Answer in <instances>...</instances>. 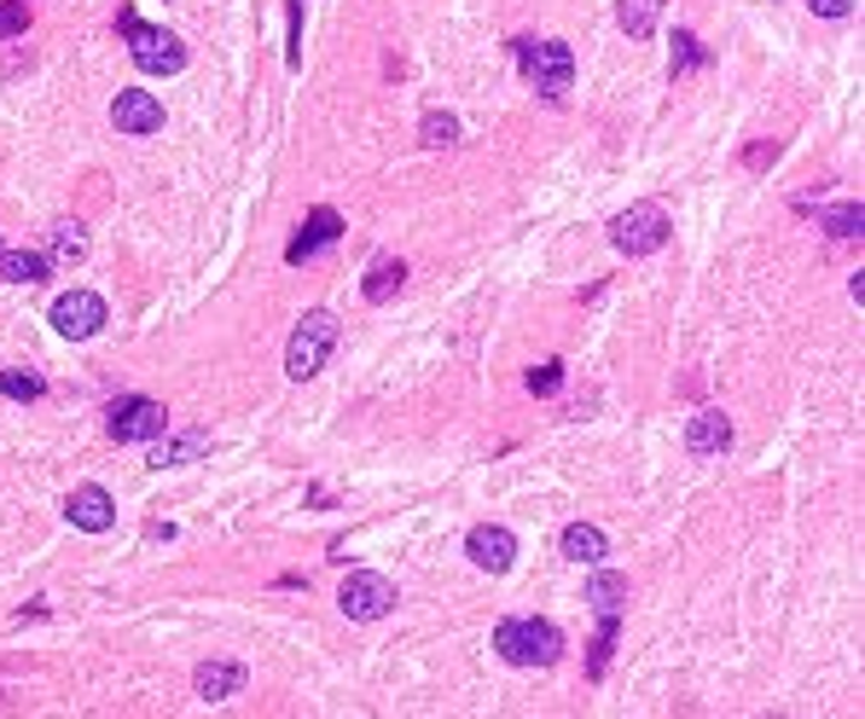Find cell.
Returning a JSON list of instances; mask_svg holds the SVG:
<instances>
[{
  "label": "cell",
  "mask_w": 865,
  "mask_h": 719,
  "mask_svg": "<svg viewBox=\"0 0 865 719\" xmlns=\"http://www.w3.org/2000/svg\"><path fill=\"white\" fill-rule=\"evenodd\" d=\"M494 650L512 667H552L564 661V632L541 621V615H512V621L494 627Z\"/></svg>",
  "instance_id": "1"
},
{
  "label": "cell",
  "mask_w": 865,
  "mask_h": 719,
  "mask_svg": "<svg viewBox=\"0 0 865 719\" xmlns=\"http://www.w3.org/2000/svg\"><path fill=\"white\" fill-rule=\"evenodd\" d=\"M332 348H338V314L332 307H309V314L296 320L291 343H285V377L309 383L325 360H332Z\"/></svg>",
  "instance_id": "2"
},
{
  "label": "cell",
  "mask_w": 865,
  "mask_h": 719,
  "mask_svg": "<svg viewBox=\"0 0 865 719\" xmlns=\"http://www.w3.org/2000/svg\"><path fill=\"white\" fill-rule=\"evenodd\" d=\"M117 23L129 30V53H134V64H140L145 75H181V70H187V47H181V36H174V30L140 23L129 7L117 12Z\"/></svg>",
  "instance_id": "3"
},
{
  "label": "cell",
  "mask_w": 865,
  "mask_h": 719,
  "mask_svg": "<svg viewBox=\"0 0 865 719\" xmlns=\"http://www.w3.org/2000/svg\"><path fill=\"white\" fill-rule=\"evenodd\" d=\"M668 233H674V221H668L663 203H627V210L610 221V244L622 255H656L668 244Z\"/></svg>",
  "instance_id": "4"
},
{
  "label": "cell",
  "mask_w": 865,
  "mask_h": 719,
  "mask_svg": "<svg viewBox=\"0 0 865 719\" xmlns=\"http://www.w3.org/2000/svg\"><path fill=\"white\" fill-rule=\"evenodd\" d=\"M517 59H523V75L546 99H557V93L575 82V53H570L564 41H529V36H517Z\"/></svg>",
  "instance_id": "5"
},
{
  "label": "cell",
  "mask_w": 865,
  "mask_h": 719,
  "mask_svg": "<svg viewBox=\"0 0 865 719\" xmlns=\"http://www.w3.org/2000/svg\"><path fill=\"white\" fill-rule=\"evenodd\" d=\"M105 424H111L117 442H163L169 413H163V401H151V395H117Z\"/></svg>",
  "instance_id": "6"
},
{
  "label": "cell",
  "mask_w": 865,
  "mask_h": 719,
  "mask_svg": "<svg viewBox=\"0 0 865 719\" xmlns=\"http://www.w3.org/2000/svg\"><path fill=\"white\" fill-rule=\"evenodd\" d=\"M338 609L349 615V621H384V615L395 609V580L372 575V569H354L343 580V593H338Z\"/></svg>",
  "instance_id": "7"
},
{
  "label": "cell",
  "mask_w": 865,
  "mask_h": 719,
  "mask_svg": "<svg viewBox=\"0 0 865 719\" xmlns=\"http://www.w3.org/2000/svg\"><path fill=\"white\" fill-rule=\"evenodd\" d=\"M53 331L70 337V343L99 337V331H105V296H99V291H64L53 302Z\"/></svg>",
  "instance_id": "8"
},
{
  "label": "cell",
  "mask_w": 865,
  "mask_h": 719,
  "mask_svg": "<svg viewBox=\"0 0 865 719\" xmlns=\"http://www.w3.org/2000/svg\"><path fill=\"white\" fill-rule=\"evenodd\" d=\"M338 239H343V215L332 210V203H320V210H314L309 221H302V233L285 244V262H291V267H302L309 255H320L325 244H338Z\"/></svg>",
  "instance_id": "9"
},
{
  "label": "cell",
  "mask_w": 865,
  "mask_h": 719,
  "mask_svg": "<svg viewBox=\"0 0 865 719\" xmlns=\"http://www.w3.org/2000/svg\"><path fill=\"white\" fill-rule=\"evenodd\" d=\"M64 517H70V528H82V534H105V528L117 523V499L105 494V487L82 482V487L64 499Z\"/></svg>",
  "instance_id": "10"
},
{
  "label": "cell",
  "mask_w": 865,
  "mask_h": 719,
  "mask_svg": "<svg viewBox=\"0 0 865 719\" xmlns=\"http://www.w3.org/2000/svg\"><path fill=\"white\" fill-rule=\"evenodd\" d=\"M465 551H471V563L476 569H489V575H505L517 563V534L512 528H471V539H465Z\"/></svg>",
  "instance_id": "11"
},
{
  "label": "cell",
  "mask_w": 865,
  "mask_h": 719,
  "mask_svg": "<svg viewBox=\"0 0 865 719\" xmlns=\"http://www.w3.org/2000/svg\"><path fill=\"white\" fill-rule=\"evenodd\" d=\"M111 122L122 128V134H158V128H163V105L145 88H122L111 99Z\"/></svg>",
  "instance_id": "12"
},
{
  "label": "cell",
  "mask_w": 865,
  "mask_h": 719,
  "mask_svg": "<svg viewBox=\"0 0 865 719\" xmlns=\"http://www.w3.org/2000/svg\"><path fill=\"white\" fill-rule=\"evenodd\" d=\"M732 447V418L721 413V406H703V413L685 424V453H697V458H715Z\"/></svg>",
  "instance_id": "13"
},
{
  "label": "cell",
  "mask_w": 865,
  "mask_h": 719,
  "mask_svg": "<svg viewBox=\"0 0 865 719\" xmlns=\"http://www.w3.org/2000/svg\"><path fill=\"white\" fill-rule=\"evenodd\" d=\"M401 285H406V262H401V255H372V267L361 279V296L366 302H390Z\"/></svg>",
  "instance_id": "14"
},
{
  "label": "cell",
  "mask_w": 865,
  "mask_h": 719,
  "mask_svg": "<svg viewBox=\"0 0 865 719\" xmlns=\"http://www.w3.org/2000/svg\"><path fill=\"white\" fill-rule=\"evenodd\" d=\"M244 679H250V674H244L239 661H203V667H198V697H203V702H227Z\"/></svg>",
  "instance_id": "15"
},
{
  "label": "cell",
  "mask_w": 865,
  "mask_h": 719,
  "mask_svg": "<svg viewBox=\"0 0 865 719\" xmlns=\"http://www.w3.org/2000/svg\"><path fill=\"white\" fill-rule=\"evenodd\" d=\"M557 546H564V557H575V563H604V557H610V539H604V528H593V523H570Z\"/></svg>",
  "instance_id": "16"
},
{
  "label": "cell",
  "mask_w": 865,
  "mask_h": 719,
  "mask_svg": "<svg viewBox=\"0 0 865 719\" xmlns=\"http://www.w3.org/2000/svg\"><path fill=\"white\" fill-rule=\"evenodd\" d=\"M53 273V262L36 250H0V279H12V285H41V279Z\"/></svg>",
  "instance_id": "17"
},
{
  "label": "cell",
  "mask_w": 865,
  "mask_h": 719,
  "mask_svg": "<svg viewBox=\"0 0 865 719\" xmlns=\"http://www.w3.org/2000/svg\"><path fill=\"white\" fill-rule=\"evenodd\" d=\"M587 604H593L599 615H622V604H627V575L599 569V575L587 580Z\"/></svg>",
  "instance_id": "18"
},
{
  "label": "cell",
  "mask_w": 865,
  "mask_h": 719,
  "mask_svg": "<svg viewBox=\"0 0 865 719\" xmlns=\"http://www.w3.org/2000/svg\"><path fill=\"white\" fill-rule=\"evenodd\" d=\"M703 64H708V47L692 30H674V53H668V75H674V82H685V75L703 70Z\"/></svg>",
  "instance_id": "19"
},
{
  "label": "cell",
  "mask_w": 865,
  "mask_h": 719,
  "mask_svg": "<svg viewBox=\"0 0 865 719\" xmlns=\"http://www.w3.org/2000/svg\"><path fill=\"white\" fill-rule=\"evenodd\" d=\"M88 255V233H82V221H64L59 233H53V255H47V262L53 267H76Z\"/></svg>",
  "instance_id": "20"
},
{
  "label": "cell",
  "mask_w": 865,
  "mask_h": 719,
  "mask_svg": "<svg viewBox=\"0 0 865 719\" xmlns=\"http://www.w3.org/2000/svg\"><path fill=\"white\" fill-rule=\"evenodd\" d=\"M616 632H622V615H599V638H593V656H587V679H604L610 650H616Z\"/></svg>",
  "instance_id": "21"
},
{
  "label": "cell",
  "mask_w": 865,
  "mask_h": 719,
  "mask_svg": "<svg viewBox=\"0 0 865 719\" xmlns=\"http://www.w3.org/2000/svg\"><path fill=\"white\" fill-rule=\"evenodd\" d=\"M0 395H7V401H41L47 395V377L12 366V372H0Z\"/></svg>",
  "instance_id": "22"
},
{
  "label": "cell",
  "mask_w": 865,
  "mask_h": 719,
  "mask_svg": "<svg viewBox=\"0 0 865 719\" xmlns=\"http://www.w3.org/2000/svg\"><path fill=\"white\" fill-rule=\"evenodd\" d=\"M616 18H622V30H627L633 41H645V36L656 30V0H622Z\"/></svg>",
  "instance_id": "23"
},
{
  "label": "cell",
  "mask_w": 865,
  "mask_h": 719,
  "mask_svg": "<svg viewBox=\"0 0 865 719\" xmlns=\"http://www.w3.org/2000/svg\"><path fill=\"white\" fill-rule=\"evenodd\" d=\"M203 453V429L181 435V442H158V453H151V470H163V465H187V458Z\"/></svg>",
  "instance_id": "24"
},
{
  "label": "cell",
  "mask_w": 865,
  "mask_h": 719,
  "mask_svg": "<svg viewBox=\"0 0 865 719\" xmlns=\"http://www.w3.org/2000/svg\"><path fill=\"white\" fill-rule=\"evenodd\" d=\"M825 233L831 239H859L865 233V210H859V203H836V210L825 215Z\"/></svg>",
  "instance_id": "25"
},
{
  "label": "cell",
  "mask_w": 865,
  "mask_h": 719,
  "mask_svg": "<svg viewBox=\"0 0 865 719\" xmlns=\"http://www.w3.org/2000/svg\"><path fill=\"white\" fill-rule=\"evenodd\" d=\"M419 140H424V145H453V140H460V122H453L447 111H424Z\"/></svg>",
  "instance_id": "26"
},
{
  "label": "cell",
  "mask_w": 865,
  "mask_h": 719,
  "mask_svg": "<svg viewBox=\"0 0 865 719\" xmlns=\"http://www.w3.org/2000/svg\"><path fill=\"white\" fill-rule=\"evenodd\" d=\"M30 36V7L23 0H0V41H18Z\"/></svg>",
  "instance_id": "27"
},
{
  "label": "cell",
  "mask_w": 865,
  "mask_h": 719,
  "mask_svg": "<svg viewBox=\"0 0 865 719\" xmlns=\"http://www.w3.org/2000/svg\"><path fill=\"white\" fill-rule=\"evenodd\" d=\"M557 383H564V360H546L541 372H529V389H534V395H552Z\"/></svg>",
  "instance_id": "28"
},
{
  "label": "cell",
  "mask_w": 865,
  "mask_h": 719,
  "mask_svg": "<svg viewBox=\"0 0 865 719\" xmlns=\"http://www.w3.org/2000/svg\"><path fill=\"white\" fill-rule=\"evenodd\" d=\"M285 64L302 70V0H291V47H285Z\"/></svg>",
  "instance_id": "29"
},
{
  "label": "cell",
  "mask_w": 865,
  "mask_h": 719,
  "mask_svg": "<svg viewBox=\"0 0 865 719\" xmlns=\"http://www.w3.org/2000/svg\"><path fill=\"white\" fill-rule=\"evenodd\" d=\"M854 7H859V0H807L813 18H848Z\"/></svg>",
  "instance_id": "30"
},
{
  "label": "cell",
  "mask_w": 865,
  "mask_h": 719,
  "mask_svg": "<svg viewBox=\"0 0 865 719\" xmlns=\"http://www.w3.org/2000/svg\"><path fill=\"white\" fill-rule=\"evenodd\" d=\"M773 158H778V145H750V151H744L750 169H755V163H773Z\"/></svg>",
  "instance_id": "31"
}]
</instances>
